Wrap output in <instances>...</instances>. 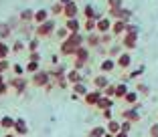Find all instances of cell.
<instances>
[{
	"label": "cell",
	"instance_id": "1",
	"mask_svg": "<svg viewBox=\"0 0 158 137\" xmlns=\"http://www.w3.org/2000/svg\"><path fill=\"white\" fill-rule=\"evenodd\" d=\"M51 30H53V20H47V22H43L41 26H39L37 34H39V37H47Z\"/></svg>",
	"mask_w": 158,
	"mask_h": 137
},
{
	"label": "cell",
	"instance_id": "2",
	"mask_svg": "<svg viewBox=\"0 0 158 137\" xmlns=\"http://www.w3.org/2000/svg\"><path fill=\"white\" fill-rule=\"evenodd\" d=\"M14 129H16L19 135H27V125H24L23 119H16V121H14Z\"/></svg>",
	"mask_w": 158,
	"mask_h": 137
},
{
	"label": "cell",
	"instance_id": "3",
	"mask_svg": "<svg viewBox=\"0 0 158 137\" xmlns=\"http://www.w3.org/2000/svg\"><path fill=\"white\" fill-rule=\"evenodd\" d=\"M47 81H49V77H47L45 73H37V75L33 77V83H35V85H39V87H43Z\"/></svg>",
	"mask_w": 158,
	"mask_h": 137
},
{
	"label": "cell",
	"instance_id": "4",
	"mask_svg": "<svg viewBox=\"0 0 158 137\" xmlns=\"http://www.w3.org/2000/svg\"><path fill=\"white\" fill-rule=\"evenodd\" d=\"M124 117L128 119V121H138V119H140V115L136 113L134 109H126V111H124Z\"/></svg>",
	"mask_w": 158,
	"mask_h": 137
},
{
	"label": "cell",
	"instance_id": "5",
	"mask_svg": "<svg viewBox=\"0 0 158 137\" xmlns=\"http://www.w3.org/2000/svg\"><path fill=\"white\" fill-rule=\"evenodd\" d=\"M99 97H102V93L95 91V93H91V95H87V99H85V101H87L89 105H95V103H99Z\"/></svg>",
	"mask_w": 158,
	"mask_h": 137
},
{
	"label": "cell",
	"instance_id": "6",
	"mask_svg": "<svg viewBox=\"0 0 158 137\" xmlns=\"http://www.w3.org/2000/svg\"><path fill=\"white\" fill-rule=\"evenodd\" d=\"M35 20H37L39 24L47 22V10H39V12H35Z\"/></svg>",
	"mask_w": 158,
	"mask_h": 137
},
{
	"label": "cell",
	"instance_id": "7",
	"mask_svg": "<svg viewBox=\"0 0 158 137\" xmlns=\"http://www.w3.org/2000/svg\"><path fill=\"white\" fill-rule=\"evenodd\" d=\"M24 83H27V81H23V79H14V81H12V87L16 89L19 93H23L24 91Z\"/></svg>",
	"mask_w": 158,
	"mask_h": 137
},
{
	"label": "cell",
	"instance_id": "8",
	"mask_svg": "<svg viewBox=\"0 0 158 137\" xmlns=\"http://www.w3.org/2000/svg\"><path fill=\"white\" fill-rule=\"evenodd\" d=\"M107 129H110V133H114V135H118V133H120V123H118V121H110V125H107Z\"/></svg>",
	"mask_w": 158,
	"mask_h": 137
},
{
	"label": "cell",
	"instance_id": "9",
	"mask_svg": "<svg viewBox=\"0 0 158 137\" xmlns=\"http://www.w3.org/2000/svg\"><path fill=\"white\" fill-rule=\"evenodd\" d=\"M103 133H106L103 127H93L91 129V137H103Z\"/></svg>",
	"mask_w": 158,
	"mask_h": 137
},
{
	"label": "cell",
	"instance_id": "10",
	"mask_svg": "<svg viewBox=\"0 0 158 137\" xmlns=\"http://www.w3.org/2000/svg\"><path fill=\"white\" fill-rule=\"evenodd\" d=\"M118 65H120V67H128V65H130V55H122L120 61H118Z\"/></svg>",
	"mask_w": 158,
	"mask_h": 137
},
{
	"label": "cell",
	"instance_id": "11",
	"mask_svg": "<svg viewBox=\"0 0 158 137\" xmlns=\"http://www.w3.org/2000/svg\"><path fill=\"white\" fill-rule=\"evenodd\" d=\"M10 34V26L8 24H0V37L4 38V37H8Z\"/></svg>",
	"mask_w": 158,
	"mask_h": 137
},
{
	"label": "cell",
	"instance_id": "12",
	"mask_svg": "<svg viewBox=\"0 0 158 137\" xmlns=\"http://www.w3.org/2000/svg\"><path fill=\"white\" fill-rule=\"evenodd\" d=\"M75 12H77V8H75L73 2H71V4H67V8H65V14H67V16H75Z\"/></svg>",
	"mask_w": 158,
	"mask_h": 137
},
{
	"label": "cell",
	"instance_id": "13",
	"mask_svg": "<svg viewBox=\"0 0 158 137\" xmlns=\"http://www.w3.org/2000/svg\"><path fill=\"white\" fill-rule=\"evenodd\" d=\"M20 18H23V20H33L35 18V12H33V10H24V12L20 14Z\"/></svg>",
	"mask_w": 158,
	"mask_h": 137
},
{
	"label": "cell",
	"instance_id": "14",
	"mask_svg": "<svg viewBox=\"0 0 158 137\" xmlns=\"http://www.w3.org/2000/svg\"><path fill=\"white\" fill-rule=\"evenodd\" d=\"M27 71H28V73H37V71H39V63H35V61H31V63L27 65Z\"/></svg>",
	"mask_w": 158,
	"mask_h": 137
},
{
	"label": "cell",
	"instance_id": "15",
	"mask_svg": "<svg viewBox=\"0 0 158 137\" xmlns=\"http://www.w3.org/2000/svg\"><path fill=\"white\" fill-rule=\"evenodd\" d=\"M106 85H107V79L106 77H95V87H106Z\"/></svg>",
	"mask_w": 158,
	"mask_h": 137
},
{
	"label": "cell",
	"instance_id": "16",
	"mask_svg": "<svg viewBox=\"0 0 158 137\" xmlns=\"http://www.w3.org/2000/svg\"><path fill=\"white\" fill-rule=\"evenodd\" d=\"M2 127H14V121L10 117H2Z\"/></svg>",
	"mask_w": 158,
	"mask_h": 137
},
{
	"label": "cell",
	"instance_id": "17",
	"mask_svg": "<svg viewBox=\"0 0 158 137\" xmlns=\"http://www.w3.org/2000/svg\"><path fill=\"white\" fill-rule=\"evenodd\" d=\"M112 68H114V61H106V63L102 65V71H106V73H107V71H112Z\"/></svg>",
	"mask_w": 158,
	"mask_h": 137
},
{
	"label": "cell",
	"instance_id": "18",
	"mask_svg": "<svg viewBox=\"0 0 158 137\" xmlns=\"http://www.w3.org/2000/svg\"><path fill=\"white\" fill-rule=\"evenodd\" d=\"M136 99H138V95H136L134 91H132V93H126V101H128V103H134Z\"/></svg>",
	"mask_w": 158,
	"mask_h": 137
},
{
	"label": "cell",
	"instance_id": "19",
	"mask_svg": "<svg viewBox=\"0 0 158 137\" xmlns=\"http://www.w3.org/2000/svg\"><path fill=\"white\" fill-rule=\"evenodd\" d=\"M112 105H114V103H112L110 99H106V101H99V103H98V107H102V109H107V107H112Z\"/></svg>",
	"mask_w": 158,
	"mask_h": 137
},
{
	"label": "cell",
	"instance_id": "20",
	"mask_svg": "<svg viewBox=\"0 0 158 137\" xmlns=\"http://www.w3.org/2000/svg\"><path fill=\"white\" fill-rule=\"evenodd\" d=\"M67 26H69L71 30H77V28H79V22H77V20H75V18H71L69 22H67Z\"/></svg>",
	"mask_w": 158,
	"mask_h": 137
},
{
	"label": "cell",
	"instance_id": "21",
	"mask_svg": "<svg viewBox=\"0 0 158 137\" xmlns=\"http://www.w3.org/2000/svg\"><path fill=\"white\" fill-rule=\"evenodd\" d=\"M8 46H6V45H2V42H0V57H6V55H8Z\"/></svg>",
	"mask_w": 158,
	"mask_h": 137
},
{
	"label": "cell",
	"instance_id": "22",
	"mask_svg": "<svg viewBox=\"0 0 158 137\" xmlns=\"http://www.w3.org/2000/svg\"><path fill=\"white\" fill-rule=\"evenodd\" d=\"M116 95H120V97H126V87H124V85L116 87Z\"/></svg>",
	"mask_w": 158,
	"mask_h": 137
},
{
	"label": "cell",
	"instance_id": "23",
	"mask_svg": "<svg viewBox=\"0 0 158 137\" xmlns=\"http://www.w3.org/2000/svg\"><path fill=\"white\" fill-rule=\"evenodd\" d=\"M99 30H107V26H110V22H107V20H99Z\"/></svg>",
	"mask_w": 158,
	"mask_h": 137
},
{
	"label": "cell",
	"instance_id": "24",
	"mask_svg": "<svg viewBox=\"0 0 158 137\" xmlns=\"http://www.w3.org/2000/svg\"><path fill=\"white\" fill-rule=\"evenodd\" d=\"M75 91H77V93H83V95H85V93H87V89H85V85H79V83H77V85H75Z\"/></svg>",
	"mask_w": 158,
	"mask_h": 137
},
{
	"label": "cell",
	"instance_id": "25",
	"mask_svg": "<svg viewBox=\"0 0 158 137\" xmlns=\"http://www.w3.org/2000/svg\"><path fill=\"white\" fill-rule=\"evenodd\" d=\"M150 137H158V123L152 125V129H150Z\"/></svg>",
	"mask_w": 158,
	"mask_h": 137
},
{
	"label": "cell",
	"instance_id": "26",
	"mask_svg": "<svg viewBox=\"0 0 158 137\" xmlns=\"http://www.w3.org/2000/svg\"><path fill=\"white\" fill-rule=\"evenodd\" d=\"M57 37H61V38H65V37H67V28H61V30L57 32Z\"/></svg>",
	"mask_w": 158,
	"mask_h": 137
},
{
	"label": "cell",
	"instance_id": "27",
	"mask_svg": "<svg viewBox=\"0 0 158 137\" xmlns=\"http://www.w3.org/2000/svg\"><path fill=\"white\" fill-rule=\"evenodd\" d=\"M6 68H8V63H6V61H0V73L6 71Z\"/></svg>",
	"mask_w": 158,
	"mask_h": 137
},
{
	"label": "cell",
	"instance_id": "28",
	"mask_svg": "<svg viewBox=\"0 0 158 137\" xmlns=\"http://www.w3.org/2000/svg\"><path fill=\"white\" fill-rule=\"evenodd\" d=\"M110 4L116 6V8H120V6H122V0H110Z\"/></svg>",
	"mask_w": 158,
	"mask_h": 137
},
{
	"label": "cell",
	"instance_id": "29",
	"mask_svg": "<svg viewBox=\"0 0 158 137\" xmlns=\"http://www.w3.org/2000/svg\"><path fill=\"white\" fill-rule=\"evenodd\" d=\"M28 46H31V50H35L39 46V41H37V38H35V41H31V45H28Z\"/></svg>",
	"mask_w": 158,
	"mask_h": 137
},
{
	"label": "cell",
	"instance_id": "30",
	"mask_svg": "<svg viewBox=\"0 0 158 137\" xmlns=\"http://www.w3.org/2000/svg\"><path fill=\"white\" fill-rule=\"evenodd\" d=\"M14 73H16V75H23V67H20V65H14Z\"/></svg>",
	"mask_w": 158,
	"mask_h": 137
},
{
	"label": "cell",
	"instance_id": "31",
	"mask_svg": "<svg viewBox=\"0 0 158 137\" xmlns=\"http://www.w3.org/2000/svg\"><path fill=\"white\" fill-rule=\"evenodd\" d=\"M23 49H24L23 42H16V45H14V50H16V53H19V50H23Z\"/></svg>",
	"mask_w": 158,
	"mask_h": 137
},
{
	"label": "cell",
	"instance_id": "32",
	"mask_svg": "<svg viewBox=\"0 0 158 137\" xmlns=\"http://www.w3.org/2000/svg\"><path fill=\"white\" fill-rule=\"evenodd\" d=\"M140 91L144 93V95H148V93H150V89H148V87H146V85H140Z\"/></svg>",
	"mask_w": 158,
	"mask_h": 137
},
{
	"label": "cell",
	"instance_id": "33",
	"mask_svg": "<svg viewBox=\"0 0 158 137\" xmlns=\"http://www.w3.org/2000/svg\"><path fill=\"white\" fill-rule=\"evenodd\" d=\"M106 93H107V95H114V93H116V87H107Z\"/></svg>",
	"mask_w": 158,
	"mask_h": 137
},
{
	"label": "cell",
	"instance_id": "34",
	"mask_svg": "<svg viewBox=\"0 0 158 137\" xmlns=\"http://www.w3.org/2000/svg\"><path fill=\"white\" fill-rule=\"evenodd\" d=\"M0 93H6V85L2 81H0Z\"/></svg>",
	"mask_w": 158,
	"mask_h": 137
},
{
	"label": "cell",
	"instance_id": "35",
	"mask_svg": "<svg viewBox=\"0 0 158 137\" xmlns=\"http://www.w3.org/2000/svg\"><path fill=\"white\" fill-rule=\"evenodd\" d=\"M116 137H128V135H126V133H122V131H120V133H118Z\"/></svg>",
	"mask_w": 158,
	"mask_h": 137
},
{
	"label": "cell",
	"instance_id": "36",
	"mask_svg": "<svg viewBox=\"0 0 158 137\" xmlns=\"http://www.w3.org/2000/svg\"><path fill=\"white\" fill-rule=\"evenodd\" d=\"M61 2H63L65 6H67V4H71V0H61Z\"/></svg>",
	"mask_w": 158,
	"mask_h": 137
},
{
	"label": "cell",
	"instance_id": "37",
	"mask_svg": "<svg viewBox=\"0 0 158 137\" xmlns=\"http://www.w3.org/2000/svg\"><path fill=\"white\" fill-rule=\"evenodd\" d=\"M6 137H14V135H6Z\"/></svg>",
	"mask_w": 158,
	"mask_h": 137
}]
</instances>
